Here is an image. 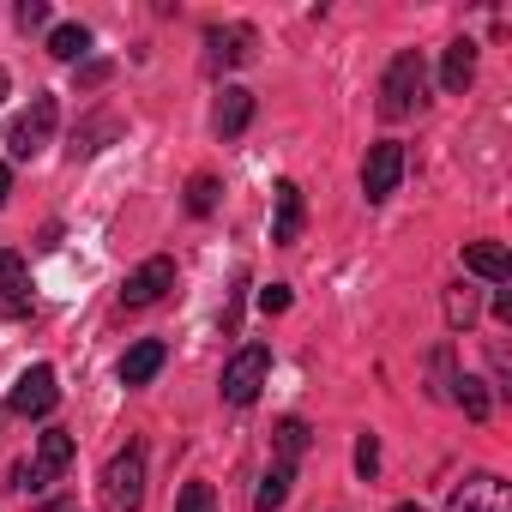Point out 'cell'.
<instances>
[{"instance_id": "cell-1", "label": "cell", "mask_w": 512, "mask_h": 512, "mask_svg": "<svg viewBox=\"0 0 512 512\" xmlns=\"http://www.w3.org/2000/svg\"><path fill=\"white\" fill-rule=\"evenodd\" d=\"M428 103V61L416 49H398L380 73V115L386 121H410Z\"/></svg>"}, {"instance_id": "cell-2", "label": "cell", "mask_w": 512, "mask_h": 512, "mask_svg": "<svg viewBox=\"0 0 512 512\" xmlns=\"http://www.w3.org/2000/svg\"><path fill=\"white\" fill-rule=\"evenodd\" d=\"M103 512H139L145 506V446L127 440L109 464H103Z\"/></svg>"}, {"instance_id": "cell-3", "label": "cell", "mask_w": 512, "mask_h": 512, "mask_svg": "<svg viewBox=\"0 0 512 512\" xmlns=\"http://www.w3.org/2000/svg\"><path fill=\"white\" fill-rule=\"evenodd\" d=\"M272 380V350L266 344H241L223 368V404H253L260 386Z\"/></svg>"}, {"instance_id": "cell-4", "label": "cell", "mask_w": 512, "mask_h": 512, "mask_svg": "<svg viewBox=\"0 0 512 512\" xmlns=\"http://www.w3.org/2000/svg\"><path fill=\"white\" fill-rule=\"evenodd\" d=\"M55 115H61V109H55V97H49V91H37V97H31V109H19V115L7 121V151H13V157H37V151L49 145V133H55Z\"/></svg>"}, {"instance_id": "cell-5", "label": "cell", "mask_w": 512, "mask_h": 512, "mask_svg": "<svg viewBox=\"0 0 512 512\" xmlns=\"http://www.w3.org/2000/svg\"><path fill=\"white\" fill-rule=\"evenodd\" d=\"M398 181H404V145H398V139L368 145V157H362V193H368V205L392 199V193H398Z\"/></svg>"}, {"instance_id": "cell-6", "label": "cell", "mask_w": 512, "mask_h": 512, "mask_svg": "<svg viewBox=\"0 0 512 512\" xmlns=\"http://www.w3.org/2000/svg\"><path fill=\"white\" fill-rule=\"evenodd\" d=\"M446 512H512V488H506L494 470H470V476L452 488Z\"/></svg>"}, {"instance_id": "cell-7", "label": "cell", "mask_w": 512, "mask_h": 512, "mask_svg": "<svg viewBox=\"0 0 512 512\" xmlns=\"http://www.w3.org/2000/svg\"><path fill=\"white\" fill-rule=\"evenodd\" d=\"M163 290H175V260H169V253H157V260H145V266L127 272L121 308H151V302H163Z\"/></svg>"}, {"instance_id": "cell-8", "label": "cell", "mask_w": 512, "mask_h": 512, "mask_svg": "<svg viewBox=\"0 0 512 512\" xmlns=\"http://www.w3.org/2000/svg\"><path fill=\"white\" fill-rule=\"evenodd\" d=\"M55 398H61V386H55V368H25L19 374V386L7 392V416H49L55 410Z\"/></svg>"}, {"instance_id": "cell-9", "label": "cell", "mask_w": 512, "mask_h": 512, "mask_svg": "<svg viewBox=\"0 0 512 512\" xmlns=\"http://www.w3.org/2000/svg\"><path fill=\"white\" fill-rule=\"evenodd\" d=\"M253 25H205V61H211V73H223V67H241L247 55H253Z\"/></svg>"}, {"instance_id": "cell-10", "label": "cell", "mask_w": 512, "mask_h": 512, "mask_svg": "<svg viewBox=\"0 0 512 512\" xmlns=\"http://www.w3.org/2000/svg\"><path fill=\"white\" fill-rule=\"evenodd\" d=\"M470 79H476V43L458 37V43H446V55H440V91H446V97H464Z\"/></svg>"}, {"instance_id": "cell-11", "label": "cell", "mask_w": 512, "mask_h": 512, "mask_svg": "<svg viewBox=\"0 0 512 512\" xmlns=\"http://www.w3.org/2000/svg\"><path fill=\"white\" fill-rule=\"evenodd\" d=\"M464 272L482 278V284H506V278H512V253H506L500 241H470V247H464Z\"/></svg>"}, {"instance_id": "cell-12", "label": "cell", "mask_w": 512, "mask_h": 512, "mask_svg": "<svg viewBox=\"0 0 512 512\" xmlns=\"http://www.w3.org/2000/svg\"><path fill=\"white\" fill-rule=\"evenodd\" d=\"M163 362H169V350H163L157 338H139V344L121 356V386H151V380L163 374Z\"/></svg>"}, {"instance_id": "cell-13", "label": "cell", "mask_w": 512, "mask_h": 512, "mask_svg": "<svg viewBox=\"0 0 512 512\" xmlns=\"http://www.w3.org/2000/svg\"><path fill=\"white\" fill-rule=\"evenodd\" d=\"M31 308H37V296H31L25 260H7V266H0V314H7V320H25Z\"/></svg>"}, {"instance_id": "cell-14", "label": "cell", "mask_w": 512, "mask_h": 512, "mask_svg": "<svg viewBox=\"0 0 512 512\" xmlns=\"http://www.w3.org/2000/svg\"><path fill=\"white\" fill-rule=\"evenodd\" d=\"M278 217H272V241L278 247H296L302 241V187L296 181H278Z\"/></svg>"}, {"instance_id": "cell-15", "label": "cell", "mask_w": 512, "mask_h": 512, "mask_svg": "<svg viewBox=\"0 0 512 512\" xmlns=\"http://www.w3.org/2000/svg\"><path fill=\"white\" fill-rule=\"evenodd\" d=\"M247 121H253V91H247V85H223L217 133H223V139H235V133H247Z\"/></svg>"}, {"instance_id": "cell-16", "label": "cell", "mask_w": 512, "mask_h": 512, "mask_svg": "<svg viewBox=\"0 0 512 512\" xmlns=\"http://www.w3.org/2000/svg\"><path fill=\"white\" fill-rule=\"evenodd\" d=\"M446 398H452V404H458L470 422H488V410H494V398H488V380H476V374H452Z\"/></svg>"}, {"instance_id": "cell-17", "label": "cell", "mask_w": 512, "mask_h": 512, "mask_svg": "<svg viewBox=\"0 0 512 512\" xmlns=\"http://www.w3.org/2000/svg\"><path fill=\"white\" fill-rule=\"evenodd\" d=\"M67 464H73V434H67V428H49V434L37 440V470H43V476H61Z\"/></svg>"}, {"instance_id": "cell-18", "label": "cell", "mask_w": 512, "mask_h": 512, "mask_svg": "<svg viewBox=\"0 0 512 512\" xmlns=\"http://www.w3.org/2000/svg\"><path fill=\"white\" fill-rule=\"evenodd\" d=\"M49 55L55 61H85L91 55V31L85 25H55L49 31Z\"/></svg>"}, {"instance_id": "cell-19", "label": "cell", "mask_w": 512, "mask_h": 512, "mask_svg": "<svg viewBox=\"0 0 512 512\" xmlns=\"http://www.w3.org/2000/svg\"><path fill=\"white\" fill-rule=\"evenodd\" d=\"M476 314H482V296H476L470 284L446 290V326H452V332H470V326H476Z\"/></svg>"}, {"instance_id": "cell-20", "label": "cell", "mask_w": 512, "mask_h": 512, "mask_svg": "<svg viewBox=\"0 0 512 512\" xmlns=\"http://www.w3.org/2000/svg\"><path fill=\"white\" fill-rule=\"evenodd\" d=\"M284 500H290V464L266 470V476H260V488H253V506H260V512H278Z\"/></svg>"}, {"instance_id": "cell-21", "label": "cell", "mask_w": 512, "mask_h": 512, "mask_svg": "<svg viewBox=\"0 0 512 512\" xmlns=\"http://www.w3.org/2000/svg\"><path fill=\"white\" fill-rule=\"evenodd\" d=\"M302 452H308V422H302V416H284V422H278V458L296 470Z\"/></svg>"}, {"instance_id": "cell-22", "label": "cell", "mask_w": 512, "mask_h": 512, "mask_svg": "<svg viewBox=\"0 0 512 512\" xmlns=\"http://www.w3.org/2000/svg\"><path fill=\"white\" fill-rule=\"evenodd\" d=\"M217 193H223V181H217V175H193V181H187V211H193V217H211Z\"/></svg>"}, {"instance_id": "cell-23", "label": "cell", "mask_w": 512, "mask_h": 512, "mask_svg": "<svg viewBox=\"0 0 512 512\" xmlns=\"http://www.w3.org/2000/svg\"><path fill=\"white\" fill-rule=\"evenodd\" d=\"M115 133H121V127H115L109 115H97L85 133H73V157H85V151H103V139H115Z\"/></svg>"}, {"instance_id": "cell-24", "label": "cell", "mask_w": 512, "mask_h": 512, "mask_svg": "<svg viewBox=\"0 0 512 512\" xmlns=\"http://www.w3.org/2000/svg\"><path fill=\"white\" fill-rule=\"evenodd\" d=\"M356 476H362V482L380 476V434H362V440H356Z\"/></svg>"}, {"instance_id": "cell-25", "label": "cell", "mask_w": 512, "mask_h": 512, "mask_svg": "<svg viewBox=\"0 0 512 512\" xmlns=\"http://www.w3.org/2000/svg\"><path fill=\"white\" fill-rule=\"evenodd\" d=\"M175 512H217L211 482H187V488H181V500H175Z\"/></svg>"}, {"instance_id": "cell-26", "label": "cell", "mask_w": 512, "mask_h": 512, "mask_svg": "<svg viewBox=\"0 0 512 512\" xmlns=\"http://www.w3.org/2000/svg\"><path fill=\"white\" fill-rule=\"evenodd\" d=\"M49 482H55V476H43L37 464H13V488H19V494H43Z\"/></svg>"}, {"instance_id": "cell-27", "label": "cell", "mask_w": 512, "mask_h": 512, "mask_svg": "<svg viewBox=\"0 0 512 512\" xmlns=\"http://www.w3.org/2000/svg\"><path fill=\"white\" fill-rule=\"evenodd\" d=\"M49 25V0H19V31H43Z\"/></svg>"}, {"instance_id": "cell-28", "label": "cell", "mask_w": 512, "mask_h": 512, "mask_svg": "<svg viewBox=\"0 0 512 512\" xmlns=\"http://www.w3.org/2000/svg\"><path fill=\"white\" fill-rule=\"evenodd\" d=\"M290 308V284H266L260 290V314H284Z\"/></svg>"}, {"instance_id": "cell-29", "label": "cell", "mask_w": 512, "mask_h": 512, "mask_svg": "<svg viewBox=\"0 0 512 512\" xmlns=\"http://www.w3.org/2000/svg\"><path fill=\"white\" fill-rule=\"evenodd\" d=\"M79 85H85V91H97V85H109V67H103V61H91V67L79 73Z\"/></svg>"}, {"instance_id": "cell-30", "label": "cell", "mask_w": 512, "mask_h": 512, "mask_svg": "<svg viewBox=\"0 0 512 512\" xmlns=\"http://www.w3.org/2000/svg\"><path fill=\"white\" fill-rule=\"evenodd\" d=\"M494 320H512V290H494Z\"/></svg>"}, {"instance_id": "cell-31", "label": "cell", "mask_w": 512, "mask_h": 512, "mask_svg": "<svg viewBox=\"0 0 512 512\" xmlns=\"http://www.w3.org/2000/svg\"><path fill=\"white\" fill-rule=\"evenodd\" d=\"M7 193H13V169L0 163V205H7Z\"/></svg>"}, {"instance_id": "cell-32", "label": "cell", "mask_w": 512, "mask_h": 512, "mask_svg": "<svg viewBox=\"0 0 512 512\" xmlns=\"http://www.w3.org/2000/svg\"><path fill=\"white\" fill-rule=\"evenodd\" d=\"M392 512H422V506H416V500H398V506H392Z\"/></svg>"}, {"instance_id": "cell-33", "label": "cell", "mask_w": 512, "mask_h": 512, "mask_svg": "<svg viewBox=\"0 0 512 512\" xmlns=\"http://www.w3.org/2000/svg\"><path fill=\"white\" fill-rule=\"evenodd\" d=\"M7 91H13V79H7V67H0V97H7Z\"/></svg>"}, {"instance_id": "cell-34", "label": "cell", "mask_w": 512, "mask_h": 512, "mask_svg": "<svg viewBox=\"0 0 512 512\" xmlns=\"http://www.w3.org/2000/svg\"><path fill=\"white\" fill-rule=\"evenodd\" d=\"M7 260H13V253H7V247H0V266H7Z\"/></svg>"}, {"instance_id": "cell-35", "label": "cell", "mask_w": 512, "mask_h": 512, "mask_svg": "<svg viewBox=\"0 0 512 512\" xmlns=\"http://www.w3.org/2000/svg\"><path fill=\"white\" fill-rule=\"evenodd\" d=\"M55 512H73V506H55Z\"/></svg>"}]
</instances>
